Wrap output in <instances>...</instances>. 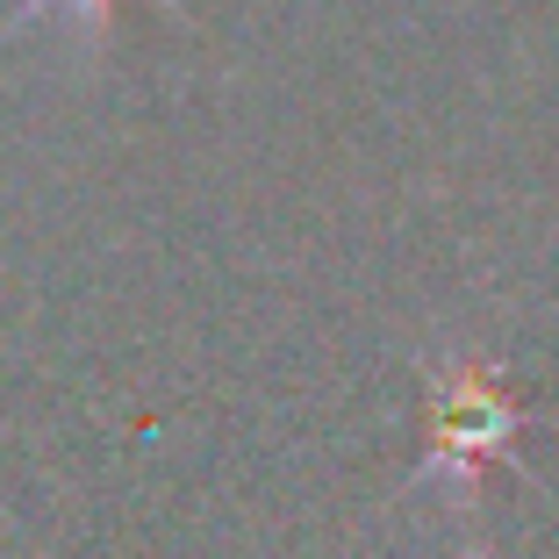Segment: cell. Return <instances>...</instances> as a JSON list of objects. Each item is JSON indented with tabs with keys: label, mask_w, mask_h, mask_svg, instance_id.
Instances as JSON below:
<instances>
[{
	"label": "cell",
	"mask_w": 559,
	"mask_h": 559,
	"mask_svg": "<svg viewBox=\"0 0 559 559\" xmlns=\"http://www.w3.org/2000/svg\"><path fill=\"white\" fill-rule=\"evenodd\" d=\"M524 424V395L495 359L460 352L424 366V480H452L460 495H474L495 460H516L510 444Z\"/></svg>",
	"instance_id": "1"
},
{
	"label": "cell",
	"mask_w": 559,
	"mask_h": 559,
	"mask_svg": "<svg viewBox=\"0 0 559 559\" xmlns=\"http://www.w3.org/2000/svg\"><path fill=\"white\" fill-rule=\"evenodd\" d=\"M29 8H44V0H29ZM80 8H86V22H94V29H100V22H108V8H116V0H80ZM165 8H173V0H165Z\"/></svg>",
	"instance_id": "2"
}]
</instances>
